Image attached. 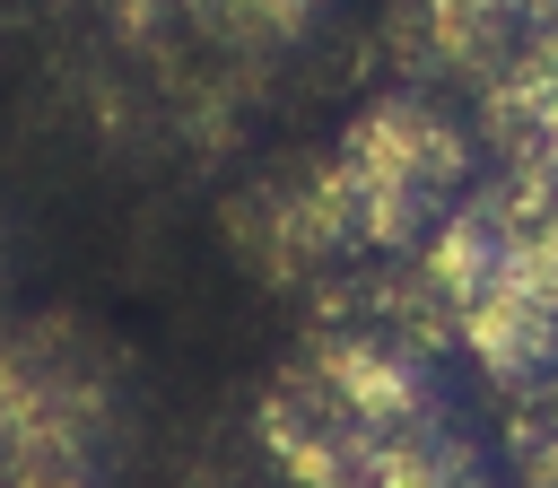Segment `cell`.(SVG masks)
<instances>
[{
	"instance_id": "6da1fadb",
	"label": "cell",
	"mask_w": 558,
	"mask_h": 488,
	"mask_svg": "<svg viewBox=\"0 0 558 488\" xmlns=\"http://www.w3.org/2000/svg\"><path fill=\"white\" fill-rule=\"evenodd\" d=\"M331 183H340L366 253H418L436 235V218L471 192V131L427 87H392L349 113V131L331 148Z\"/></svg>"
},
{
	"instance_id": "7a4b0ae2",
	"label": "cell",
	"mask_w": 558,
	"mask_h": 488,
	"mask_svg": "<svg viewBox=\"0 0 558 488\" xmlns=\"http://www.w3.org/2000/svg\"><path fill=\"white\" fill-rule=\"evenodd\" d=\"M227 244H235V261H253L270 288H314V279H331L349 253H366L357 227H349V200H340V183H331V157H323V166H279V174H262L253 192H235V200H227Z\"/></svg>"
},
{
	"instance_id": "3957f363",
	"label": "cell",
	"mask_w": 558,
	"mask_h": 488,
	"mask_svg": "<svg viewBox=\"0 0 558 488\" xmlns=\"http://www.w3.org/2000/svg\"><path fill=\"white\" fill-rule=\"evenodd\" d=\"M305 366L349 401V418L384 444H410V436H436L453 427L445 418V383H436V349L410 340V331H384V322H340L305 349Z\"/></svg>"
},
{
	"instance_id": "277c9868",
	"label": "cell",
	"mask_w": 558,
	"mask_h": 488,
	"mask_svg": "<svg viewBox=\"0 0 558 488\" xmlns=\"http://www.w3.org/2000/svg\"><path fill=\"white\" fill-rule=\"evenodd\" d=\"M253 436H262V453L279 462V479L288 488H384V436H366L357 418H349V401L296 357L288 375H270V392H262V410H253Z\"/></svg>"
},
{
	"instance_id": "5b68a950",
	"label": "cell",
	"mask_w": 558,
	"mask_h": 488,
	"mask_svg": "<svg viewBox=\"0 0 558 488\" xmlns=\"http://www.w3.org/2000/svg\"><path fill=\"white\" fill-rule=\"evenodd\" d=\"M549 26L558 0H392V52L410 61V78H453L471 96Z\"/></svg>"
},
{
	"instance_id": "8992f818",
	"label": "cell",
	"mask_w": 558,
	"mask_h": 488,
	"mask_svg": "<svg viewBox=\"0 0 558 488\" xmlns=\"http://www.w3.org/2000/svg\"><path fill=\"white\" fill-rule=\"evenodd\" d=\"M480 122L506 157L514 183H541L558 192V26L541 44H523L488 87H480Z\"/></svg>"
},
{
	"instance_id": "52a82bcc",
	"label": "cell",
	"mask_w": 558,
	"mask_h": 488,
	"mask_svg": "<svg viewBox=\"0 0 558 488\" xmlns=\"http://www.w3.org/2000/svg\"><path fill=\"white\" fill-rule=\"evenodd\" d=\"M497 183H506V253H497L488 288H506L514 305H532L558 331V192L514 183V174H497Z\"/></svg>"
},
{
	"instance_id": "ba28073f",
	"label": "cell",
	"mask_w": 558,
	"mask_h": 488,
	"mask_svg": "<svg viewBox=\"0 0 558 488\" xmlns=\"http://www.w3.org/2000/svg\"><path fill=\"white\" fill-rule=\"evenodd\" d=\"M174 9H183L209 44H227V52H270V44L314 35L331 0H174Z\"/></svg>"
},
{
	"instance_id": "9c48e42d",
	"label": "cell",
	"mask_w": 558,
	"mask_h": 488,
	"mask_svg": "<svg viewBox=\"0 0 558 488\" xmlns=\"http://www.w3.org/2000/svg\"><path fill=\"white\" fill-rule=\"evenodd\" d=\"M384 488H488V479L453 444V427H436V436H410V444L384 453Z\"/></svg>"
},
{
	"instance_id": "30bf717a",
	"label": "cell",
	"mask_w": 558,
	"mask_h": 488,
	"mask_svg": "<svg viewBox=\"0 0 558 488\" xmlns=\"http://www.w3.org/2000/svg\"><path fill=\"white\" fill-rule=\"evenodd\" d=\"M0 270H9V235H0Z\"/></svg>"
}]
</instances>
